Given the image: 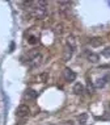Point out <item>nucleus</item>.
Masks as SVG:
<instances>
[{
  "instance_id": "obj_1",
  "label": "nucleus",
  "mask_w": 110,
  "mask_h": 125,
  "mask_svg": "<svg viewBox=\"0 0 110 125\" xmlns=\"http://www.w3.org/2000/svg\"><path fill=\"white\" fill-rule=\"evenodd\" d=\"M42 62V54L38 52H32L28 57V65L29 67L34 69V67H38Z\"/></svg>"
},
{
  "instance_id": "obj_2",
  "label": "nucleus",
  "mask_w": 110,
  "mask_h": 125,
  "mask_svg": "<svg viewBox=\"0 0 110 125\" xmlns=\"http://www.w3.org/2000/svg\"><path fill=\"white\" fill-rule=\"evenodd\" d=\"M29 113H30V109H29L28 105H25V104H21L17 111H16V115H17V117H26L29 116Z\"/></svg>"
},
{
  "instance_id": "obj_3",
  "label": "nucleus",
  "mask_w": 110,
  "mask_h": 125,
  "mask_svg": "<svg viewBox=\"0 0 110 125\" xmlns=\"http://www.w3.org/2000/svg\"><path fill=\"white\" fill-rule=\"evenodd\" d=\"M63 75H64V79L67 80V82H73V80L76 79V74H75V71H72L71 69H66L64 71H63Z\"/></svg>"
},
{
  "instance_id": "obj_4",
  "label": "nucleus",
  "mask_w": 110,
  "mask_h": 125,
  "mask_svg": "<svg viewBox=\"0 0 110 125\" xmlns=\"http://www.w3.org/2000/svg\"><path fill=\"white\" fill-rule=\"evenodd\" d=\"M72 54H73V48H71L69 45H66L64 54H63V59H64V61H69V59H71V57H72Z\"/></svg>"
},
{
  "instance_id": "obj_5",
  "label": "nucleus",
  "mask_w": 110,
  "mask_h": 125,
  "mask_svg": "<svg viewBox=\"0 0 110 125\" xmlns=\"http://www.w3.org/2000/svg\"><path fill=\"white\" fill-rule=\"evenodd\" d=\"M38 96V92L37 91H34V90H26L25 91V99H28V100H34L35 97Z\"/></svg>"
},
{
  "instance_id": "obj_6",
  "label": "nucleus",
  "mask_w": 110,
  "mask_h": 125,
  "mask_svg": "<svg viewBox=\"0 0 110 125\" xmlns=\"http://www.w3.org/2000/svg\"><path fill=\"white\" fill-rule=\"evenodd\" d=\"M73 94H76V95H83V94H84V86H83L81 83H76L75 86H73Z\"/></svg>"
},
{
  "instance_id": "obj_7",
  "label": "nucleus",
  "mask_w": 110,
  "mask_h": 125,
  "mask_svg": "<svg viewBox=\"0 0 110 125\" xmlns=\"http://www.w3.org/2000/svg\"><path fill=\"white\" fill-rule=\"evenodd\" d=\"M88 61L91 63H97L100 61V55H98V54H96V53H89L88 54Z\"/></svg>"
},
{
  "instance_id": "obj_8",
  "label": "nucleus",
  "mask_w": 110,
  "mask_h": 125,
  "mask_svg": "<svg viewBox=\"0 0 110 125\" xmlns=\"http://www.w3.org/2000/svg\"><path fill=\"white\" fill-rule=\"evenodd\" d=\"M105 84H106V79H105V78H101V79H97L94 82V87H96V88H102Z\"/></svg>"
},
{
  "instance_id": "obj_9",
  "label": "nucleus",
  "mask_w": 110,
  "mask_h": 125,
  "mask_svg": "<svg viewBox=\"0 0 110 125\" xmlns=\"http://www.w3.org/2000/svg\"><path fill=\"white\" fill-rule=\"evenodd\" d=\"M102 45V40L101 38H92L91 40V46L93 48H98V46Z\"/></svg>"
},
{
  "instance_id": "obj_10",
  "label": "nucleus",
  "mask_w": 110,
  "mask_h": 125,
  "mask_svg": "<svg viewBox=\"0 0 110 125\" xmlns=\"http://www.w3.org/2000/svg\"><path fill=\"white\" fill-rule=\"evenodd\" d=\"M86 120H88V113H81V115L77 117V121H79L81 125H84V124L86 123Z\"/></svg>"
},
{
  "instance_id": "obj_11",
  "label": "nucleus",
  "mask_w": 110,
  "mask_h": 125,
  "mask_svg": "<svg viewBox=\"0 0 110 125\" xmlns=\"http://www.w3.org/2000/svg\"><path fill=\"white\" fill-rule=\"evenodd\" d=\"M67 45H69L71 48L75 49V46H76V38L73 36H69L68 38H67Z\"/></svg>"
},
{
  "instance_id": "obj_12",
  "label": "nucleus",
  "mask_w": 110,
  "mask_h": 125,
  "mask_svg": "<svg viewBox=\"0 0 110 125\" xmlns=\"http://www.w3.org/2000/svg\"><path fill=\"white\" fill-rule=\"evenodd\" d=\"M47 78H49V74H47V73H42L41 75L37 76L35 79H37V80H41L42 83H45V82H47Z\"/></svg>"
},
{
  "instance_id": "obj_13",
  "label": "nucleus",
  "mask_w": 110,
  "mask_h": 125,
  "mask_svg": "<svg viewBox=\"0 0 110 125\" xmlns=\"http://www.w3.org/2000/svg\"><path fill=\"white\" fill-rule=\"evenodd\" d=\"M28 42L30 43V45H35V43L38 42V40H37L35 36H30V37H29V40H28Z\"/></svg>"
},
{
  "instance_id": "obj_14",
  "label": "nucleus",
  "mask_w": 110,
  "mask_h": 125,
  "mask_svg": "<svg viewBox=\"0 0 110 125\" xmlns=\"http://www.w3.org/2000/svg\"><path fill=\"white\" fill-rule=\"evenodd\" d=\"M102 54H104L105 57H110V48H106L104 52H102Z\"/></svg>"
},
{
  "instance_id": "obj_15",
  "label": "nucleus",
  "mask_w": 110,
  "mask_h": 125,
  "mask_svg": "<svg viewBox=\"0 0 110 125\" xmlns=\"http://www.w3.org/2000/svg\"><path fill=\"white\" fill-rule=\"evenodd\" d=\"M64 125H73V121L72 120H67V121H64Z\"/></svg>"
},
{
  "instance_id": "obj_16",
  "label": "nucleus",
  "mask_w": 110,
  "mask_h": 125,
  "mask_svg": "<svg viewBox=\"0 0 110 125\" xmlns=\"http://www.w3.org/2000/svg\"><path fill=\"white\" fill-rule=\"evenodd\" d=\"M51 125H52V124H51Z\"/></svg>"
}]
</instances>
